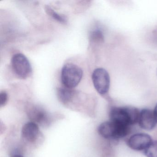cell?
<instances>
[{
  "label": "cell",
  "instance_id": "obj_2",
  "mask_svg": "<svg viewBox=\"0 0 157 157\" xmlns=\"http://www.w3.org/2000/svg\"><path fill=\"white\" fill-rule=\"evenodd\" d=\"M83 71L80 67L73 63H67L61 70V79L64 87L73 89L80 82Z\"/></svg>",
  "mask_w": 157,
  "mask_h": 157
},
{
  "label": "cell",
  "instance_id": "obj_3",
  "mask_svg": "<svg viewBox=\"0 0 157 157\" xmlns=\"http://www.w3.org/2000/svg\"><path fill=\"white\" fill-rule=\"evenodd\" d=\"M129 126L117 124L113 121L103 123L98 128V132L106 139H119L126 136L129 133Z\"/></svg>",
  "mask_w": 157,
  "mask_h": 157
},
{
  "label": "cell",
  "instance_id": "obj_1",
  "mask_svg": "<svg viewBox=\"0 0 157 157\" xmlns=\"http://www.w3.org/2000/svg\"><path fill=\"white\" fill-rule=\"evenodd\" d=\"M140 112L130 106L113 107L110 113L111 121L124 125L130 126L138 122Z\"/></svg>",
  "mask_w": 157,
  "mask_h": 157
},
{
  "label": "cell",
  "instance_id": "obj_9",
  "mask_svg": "<svg viewBox=\"0 0 157 157\" xmlns=\"http://www.w3.org/2000/svg\"><path fill=\"white\" fill-rule=\"evenodd\" d=\"M38 125L33 122H28L23 127L22 136L26 141L34 142L36 141L40 134Z\"/></svg>",
  "mask_w": 157,
  "mask_h": 157
},
{
  "label": "cell",
  "instance_id": "obj_15",
  "mask_svg": "<svg viewBox=\"0 0 157 157\" xmlns=\"http://www.w3.org/2000/svg\"><path fill=\"white\" fill-rule=\"evenodd\" d=\"M153 112H154V116H155V118H156V121L157 122V104L155 106Z\"/></svg>",
  "mask_w": 157,
  "mask_h": 157
},
{
  "label": "cell",
  "instance_id": "obj_14",
  "mask_svg": "<svg viewBox=\"0 0 157 157\" xmlns=\"http://www.w3.org/2000/svg\"><path fill=\"white\" fill-rule=\"evenodd\" d=\"M8 100V94L5 91H2L0 93V106H4L7 103Z\"/></svg>",
  "mask_w": 157,
  "mask_h": 157
},
{
  "label": "cell",
  "instance_id": "obj_16",
  "mask_svg": "<svg viewBox=\"0 0 157 157\" xmlns=\"http://www.w3.org/2000/svg\"><path fill=\"white\" fill-rule=\"evenodd\" d=\"M11 157H24L23 156H22V155H20V154H13V155H12L11 156Z\"/></svg>",
  "mask_w": 157,
  "mask_h": 157
},
{
  "label": "cell",
  "instance_id": "obj_11",
  "mask_svg": "<svg viewBox=\"0 0 157 157\" xmlns=\"http://www.w3.org/2000/svg\"><path fill=\"white\" fill-rule=\"evenodd\" d=\"M45 10L46 13L49 16H50L51 18H53L57 21L59 22L62 24L66 25L67 23V19L65 15L59 14L49 6H45Z\"/></svg>",
  "mask_w": 157,
  "mask_h": 157
},
{
  "label": "cell",
  "instance_id": "obj_12",
  "mask_svg": "<svg viewBox=\"0 0 157 157\" xmlns=\"http://www.w3.org/2000/svg\"><path fill=\"white\" fill-rule=\"evenodd\" d=\"M144 153L147 157H157V141H152L145 150Z\"/></svg>",
  "mask_w": 157,
  "mask_h": 157
},
{
  "label": "cell",
  "instance_id": "obj_5",
  "mask_svg": "<svg viewBox=\"0 0 157 157\" xmlns=\"http://www.w3.org/2000/svg\"><path fill=\"white\" fill-rule=\"evenodd\" d=\"M92 79L95 90L100 94L104 95L108 92L110 88V76L105 69L98 68L94 70Z\"/></svg>",
  "mask_w": 157,
  "mask_h": 157
},
{
  "label": "cell",
  "instance_id": "obj_4",
  "mask_svg": "<svg viewBox=\"0 0 157 157\" xmlns=\"http://www.w3.org/2000/svg\"><path fill=\"white\" fill-rule=\"evenodd\" d=\"M11 65L14 73L21 78L26 79L32 73V67L29 60L21 53L13 55L12 58Z\"/></svg>",
  "mask_w": 157,
  "mask_h": 157
},
{
  "label": "cell",
  "instance_id": "obj_6",
  "mask_svg": "<svg viewBox=\"0 0 157 157\" xmlns=\"http://www.w3.org/2000/svg\"><path fill=\"white\" fill-rule=\"evenodd\" d=\"M152 142L149 135L145 133H139L131 136L128 141L130 148L135 150H145Z\"/></svg>",
  "mask_w": 157,
  "mask_h": 157
},
{
  "label": "cell",
  "instance_id": "obj_13",
  "mask_svg": "<svg viewBox=\"0 0 157 157\" xmlns=\"http://www.w3.org/2000/svg\"><path fill=\"white\" fill-rule=\"evenodd\" d=\"M90 38L91 41L93 42H101L103 41V35L100 30H95L90 34Z\"/></svg>",
  "mask_w": 157,
  "mask_h": 157
},
{
  "label": "cell",
  "instance_id": "obj_7",
  "mask_svg": "<svg viewBox=\"0 0 157 157\" xmlns=\"http://www.w3.org/2000/svg\"><path fill=\"white\" fill-rule=\"evenodd\" d=\"M30 118L35 123H38L43 125H47L50 124L51 119L50 116L45 110L38 106L30 107L28 111Z\"/></svg>",
  "mask_w": 157,
  "mask_h": 157
},
{
  "label": "cell",
  "instance_id": "obj_10",
  "mask_svg": "<svg viewBox=\"0 0 157 157\" xmlns=\"http://www.w3.org/2000/svg\"><path fill=\"white\" fill-rule=\"evenodd\" d=\"M57 93L59 101L64 104H67L71 102L76 94V91L73 89L65 87L58 88Z\"/></svg>",
  "mask_w": 157,
  "mask_h": 157
},
{
  "label": "cell",
  "instance_id": "obj_8",
  "mask_svg": "<svg viewBox=\"0 0 157 157\" xmlns=\"http://www.w3.org/2000/svg\"><path fill=\"white\" fill-rule=\"evenodd\" d=\"M138 123L140 127L143 129H153L157 123L153 111L148 109L141 110L140 113Z\"/></svg>",
  "mask_w": 157,
  "mask_h": 157
}]
</instances>
